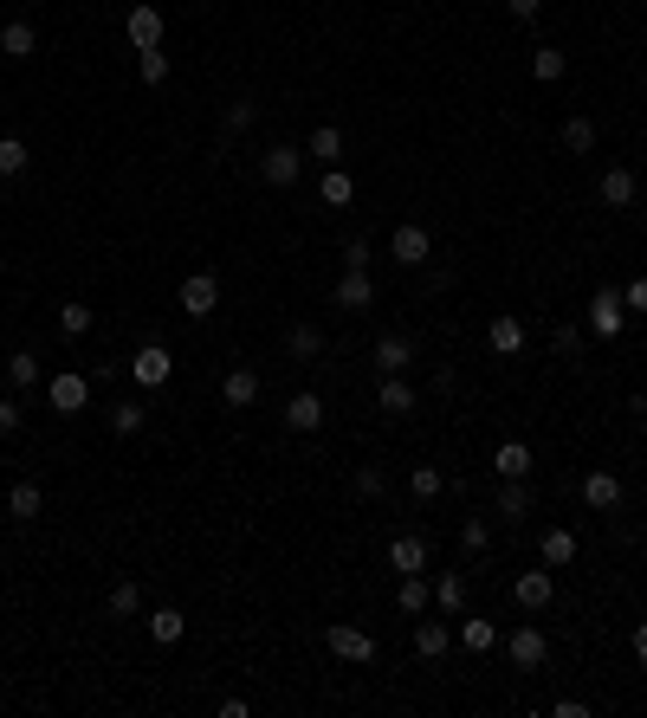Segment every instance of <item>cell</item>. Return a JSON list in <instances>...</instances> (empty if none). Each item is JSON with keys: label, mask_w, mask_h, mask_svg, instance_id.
Returning a JSON list of instances; mask_svg holds the SVG:
<instances>
[{"label": "cell", "mask_w": 647, "mask_h": 718, "mask_svg": "<svg viewBox=\"0 0 647 718\" xmlns=\"http://www.w3.org/2000/svg\"><path fill=\"white\" fill-rule=\"evenodd\" d=\"M259 175H266L272 188H292L298 175H305V149L298 143H272L266 156H259Z\"/></svg>", "instance_id": "1"}, {"label": "cell", "mask_w": 647, "mask_h": 718, "mask_svg": "<svg viewBox=\"0 0 647 718\" xmlns=\"http://www.w3.org/2000/svg\"><path fill=\"white\" fill-rule=\"evenodd\" d=\"M46 402L59 414H78L91 402V376H78V369H59V376H46Z\"/></svg>", "instance_id": "2"}, {"label": "cell", "mask_w": 647, "mask_h": 718, "mask_svg": "<svg viewBox=\"0 0 647 718\" xmlns=\"http://www.w3.org/2000/svg\"><path fill=\"white\" fill-rule=\"evenodd\" d=\"M428 253H434L428 227H421V220H402L395 240H389V259H395V266H428Z\"/></svg>", "instance_id": "3"}, {"label": "cell", "mask_w": 647, "mask_h": 718, "mask_svg": "<svg viewBox=\"0 0 647 718\" xmlns=\"http://www.w3.org/2000/svg\"><path fill=\"white\" fill-rule=\"evenodd\" d=\"M324 647H330L337 660H356V667H363V660H376V641H369L363 628H350V621H330V628H324Z\"/></svg>", "instance_id": "4"}, {"label": "cell", "mask_w": 647, "mask_h": 718, "mask_svg": "<svg viewBox=\"0 0 647 718\" xmlns=\"http://www.w3.org/2000/svg\"><path fill=\"white\" fill-rule=\"evenodd\" d=\"M123 33H130V46L136 52H149V46H162V39H169V20H162V7H130V20H123Z\"/></svg>", "instance_id": "5"}, {"label": "cell", "mask_w": 647, "mask_h": 718, "mask_svg": "<svg viewBox=\"0 0 647 718\" xmlns=\"http://www.w3.org/2000/svg\"><path fill=\"white\" fill-rule=\"evenodd\" d=\"M505 654H512V667H544V660H550V641H544V628H531V621H525V628H512V634H505Z\"/></svg>", "instance_id": "6"}, {"label": "cell", "mask_w": 647, "mask_h": 718, "mask_svg": "<svg viewBox=\"0 0 647 718\" xmlns=\"http://www.w3.org/2000/svg\"><path fill=\"white\" fill-rule=\"evenodd\" d=\"M169 369H175V356L162 350V343H143V350L130 356V376L143 382V389H169Z\"/></svg>", "instance_id": "7"}, {"label": "cell", "mask_w": 647, "mask_h": 718, "mask_svg": "<svg viewBox=\"0 0 647 718\" xmlns=\"http://www.w3.org/2000/svg\"><path fill=\"white\" fill-rule=\"evenodd\" d=\"M175 305H182L188 317H214V305H220V279H214V272H188Z\"/></svg>", "instance_id": "8"}, {"label": "cell", "mask_w": 647, "mask_h": 718, "mask_svg": "<svg viewBox=\"0 0 647 718\" xmlns=\"http://www.w3.org/2000/svg\"><path fill=\"white\" fill-rule=\"evenodd\" d=\"M622 324H628L622 292H615V285H602V292L589 298V330H596V337H622Z\"/></svg>", "instance_id": "9"}, {"label": "cell", "mask_w": 647, "mask_h": 718, "mask_svg": "<svg viewBox=\"0 0 647 718\" xmlns=\"http://www.w3.org/2000/svg\"><path fill=\"white\" fill-rule=\"evenodd\" d=\"M220 402H227V408H253L259 402V369L253 363H233L227 376H220Z\"/></svg>", "instance_id": "10"}, {"label": "cell", "mask_w": 647, "mask_h": 718, "mask_svg": "<svg viewBox=\"0 0 647 718\" xmlns=\"http://www.w3.org/2000/svg\"><path fill=\"white\" fill-rule=\"evenodd\" d=\"M550 596H557V576H550V570H525L512 583V602H518V609H531V615L550 609Z\"/></svg>", "instance_id": "11"}, {"label": "cell", "mask_w": 647, "mask_h": 718, "mask_svg": "<svg viewBox=\"0 0 647 718\" xmlns=\"http://www.w3.org/2000/svg\"><path fill=\"white\" fill-rule=\"evenodd\" d=\"M583 505H589V512H615V505H622V479H615L609 466L583 473Z\"/></svg>", "instance_id": "12"}, {"label": "cell", "mask_w": 647, "mask_h": 718, "mask_svg": "<svg viewBox=\"0 0 647 718\" xmlns=\"http://www.w3.org/2000/svg\"><path fill=\"white\" fill-rule=\"evenodd\" d=\"M285 427H292V434H318V427H324V395L298 389L292 402H285Z\"/></svg>", "instance_id": "13"}, {"label": "cell", "mask_w": 647, "mask_h": 718, "mask_svg": "<svg viewBox=\"0 0 647 718\" xmlns=\"http://www.w3.org/2000/svg\"><path fill=\"white\" fill-rule=\"evenodd\" d=\"M330 305H337V311H369V305H376V285H369V272H343L337 292H330Z\"/></svg>", "instance_id": "14"}, {"label": "cell", "mask_w": 647, "mask_h": 718, "mask_svg": "<svg viewBox=\"0 0 647 718\" xmlns=\"http://www.w3.org/2000/svg\"><path fill=\"white\" fill-rule=\"evenodd\" d=\"M408 363H415V337H402V330L376 337V369H382V376H402Z\"/></svg>", "instance_id": "15"}, {"label": "cell", "mask_w": 647, "mask_h": 718, "mask_svg": "<svg viewBox=\"0 0 647 718\" xmlns=\"http://www.w3.org/2000/svg\"><path fill=\"white\" fill-rule=\"evenodd\" d=\"M389 570H402V576H421V570H428V537L402 531V537L389 544Z\"/></svg>", "instance_id": "16"}, {"label": "cell", "mask_w": 647, "mask_h": 718, "mask_svg": "<svg viewBox=\"0 0 647 718\" xmlns=\"http://www.w3.org/2000/svg\"><path fill=\"white\" fill-rule=\"evenodd\" d=\"M39 512H46V492H39L33 479H13V486H7V518L13 524H33Z\"/></svg>", "instance_id": "17"}, {"label": "cell", "mask_w": 647, "mask_h": 718, "mask_svg": "<svg viewBox=\"0 0 647 718\" xmlns=\"http://www.w3.org/2000/svg\"><path fill=\"white\" fill-rule=\"evenodd\" d=\"M538 557H544V570H570V563H576V531H563V524H557V531H544L538 537Z\"/></svg>", "instance_id": "18"}, {"label": "cell", "mask_w": 647, "mask_h": 718, "mask_svg": "<svg viewBox=\"0 0 647 718\" xmlns=\"http://www.w3.org/2000/svg\"><path fill=\"white\" fill-rule=\"evenodd\" d=\"M0 52H7V59H33L39 52V26L33 20H7L0 26Z\"/></svg>", "instance_id": "19"}, {"label": "cell", "mask_w": 647, "mask_h": 718, "mask_svg": "<svg viewBox=\"0 0 647 718\" xmlns=\"http://www.w3.org/2000/svg\"><path fill=\"white\" fill-rule=\"evenodd\" d=\"M486 343H492L499 356H518V350H525V324H518L512 311H499V317L486 324Z\"/></svg>", "instance_id": "20"}, {"label": "cell", "mask_w": 647, "mask_h": 718, "mask_svg": "<svg viewBox=\"0 0 647 718\" xmlns=\"http://www.w3.org/2000/svg\"><path fill=\"white\" fill-rule=\"evenodd\" d=\"M305 156H311V162H324V169H337V156H343V130H337V123H318V130L305 136Z\"/></svg>", "instance_id": "21"}, {"label": "cell", "mask_w": 647, "mask_h": 718, "mask_svg": "<svg viewBox=\"0 0 647 718\" xmlns=\"http://www.w3.org/2000/svg\"><path fill=\"white\" fill-rule=\"evenodd\" d=\"M635 195H641L635 169H602V207H635Z\"/></svg>", "instance_id": "22"}, {"label": "cell", "mask_w": 647, "mask_h": 718, "mask_svg": "<svg viewBox=\"0 0 647 718\" xmlns=\"http://www.w3.org/2000/svg\"><path fill=\"white\" fill-rule=\"evenodd\" d=\"M492 473L499 479H531V447L525 440H505V447L492 453Z\"/></svg>", "instance_id": "23"}, {"label": "cell", "mask_w": 647, "mask_h": 718, "mask_svg": "<svg viewBox=\"0 0 647 718\" xmlns=\"http://www.w3.org/2000/svg\"><path fill=\"white\" fill-rule=\"evenodd\" d=\"M492 512H499V518H531V486H525V479H499Z\"/></svg>", "instance_id": "24"}, {"label": "cell", "mask_w": 647, "mask_h": 718, "mask_svg": "<svg viewBox=\"0 0 647 718\" xmlns=\"http://www.w3.org/2000/svg\"><path fill=\"white\" fill-rule=\"evenodd\" d=\"M447 647H453V628H447V621H415V654H421V660H440Z\"/></svg>", "instance_id": "25"}, {"label": "cell", "mask_w": 647, "mask_h": 718, "mask_svg": "<svg viewBox=\"0 0 647 718\" xmlns=\"http://www.w3.org/2000/svg\"><path fill=\"white\" fill-rule=\"evenodd\" d=\"M182 634H188V615L182 609H156V615H149V641H156V647H175Z\"/></svg>", "instance_id": "26"}, {"label": "cell", "mask_w": 647, "mask_h": 718, "mask_svg": "<svg viewBox=\"0 0 647 718\" xmlns=\"http://www.w3.org/2000/svg\"><path fill=\"white\" fill-rule=\"evenodd\" d=\"M434 609H440V615H460V609H466V576H460V570H447V576L434 583Z\"/></svg>", "instance_id": "27"}, {"label": "cell", "mask_w": 647, "mask_h": 718, "mask_svg": "<svg viewBox=\"0 0 647 718\" xmlns=\"http://www.w3.org/2000/svg\"><path fill=\"white\" fill-rule=\"evenodd\" d=\"M376 408H382V414H408V408H415V389H408L402 376H382V389H376Z\"/></svg>", "instance_id": "28"}, {"label": "cell", "mask_w": 647, "mask_h": 718, "mask_svg": "<svg viewBox=\"0 0 647 718\" xmlns=\"http://www.w3.org/2000/svg\"><path fill=\"white\" fill-rule=\"evenodd\" d=\"M460 647L466 654H492V647H499V628H492V621H460Z\"/></svg>", "instance_id": "29"}, {"label": "cell", "mask_w": 647, "mask_h": 718, "mask_svg": "<svg viewBox=\"0 0 647 718\" xmlns=\"http://www.w3.org/2000/svg\"><path fill=\"white\" fill-rule=\"evenodd\" d=\"M285 350H292L298 363H318V356H324V330H311V324H292V337H285Z\"/></svg>", "instance_id": "30"}, {"label": "cell", "mask_w": 647, "mask_h": 718, "mask_svg": "<svg viewBox=\"0 0 647 718\" xmlns=\"http://www.w3.org/2000/svg\"><path fill=\"white\" fill-rule=\"evenodd\" d=\"M563 72H570V59H563L557 46H538V52H531V78H538V85H557Z\"/></svg>", "instance_id": "31"}, {"label": "cell", "mask_w": 647, "mask_h": 718, "mask_svg": "<svg viewBox=\"0 0 647 718\" xmlns=\"http://www.w3.org/2000/svg\"><path fill=\"white\" fill-rule=\"evenodd\" d=\"M26 162H33V149H26L20 136H0V182H13V175H26Z\"/></svg>", "instance_id": "32"}, {"label": "cell", "mask_w": 647, "mask_h": 718, "mask_svg": "<svg viewBox=\"0 0 647 718\" xmlns=\"http://www.w3.org/2000/svg\"><path fill=\"white\" fill-rule=\"evenodd\" d=\"M395 602H402V615H428V570H421V576H402Z\"/></svg>", "instance_id": "33"}, {"label": "cell", "mask_w": 647, "mask_h": 718, "mask_svg": "<svg viewBox=\"0 0 647 718\" xmlns=\"http://www.w3.org/2000/svg\"><path fill=\"white\" fill-rule=\"evenodd\" d=\"M143 421H149V408H143V402H117V408H110V434H123V440L143 434Z\"/></svg>", "instance_id": "34"}, {"label": "cell", "mask_w": 647, "mask_h": 718, "mask_svg": "<svg viewBox=\"0 0 647 718\" xmlns=\"http://www.w3.org/2000/svg\"><path fill=\"white\" fill-rule=\"evenodd\" d=\"M408 492L428 505V499H440V492H447V473H440V466H415V473H408Z\"/></svg>", "instance_id": "35"}, {"label": "cell", "mask_w": 647, "mask_h": 718, "mask_svg": "<svg viewBox=\"0 0 647 718\" xmlns=\"http://www.w3.org/2000/svg\"><path fill=\"white\" fill-rule=\"evenodd\" d=\"M136 78H143V85H169V52H162V46L136 52Z\"/></svg>", "instance_id": "36"}, {"label": "cell", "mask_w": 647, "mask_h": 718, "mask_svg": "<svg viewBox=\"0 0 647 718\" xmlns=\"http://www.w3.org/2000/svg\"><path fill=\"white\" fill-rule=\"evenodd\" d=\"M91 324H98L91 305H59V337H91Z\"/></svg>", "instance_id": "37"}, {"label": "cell", "mask_w": 647, "mask_h": 718, "mask_svg": "<svg viewBox=\"0 0 647 718\" xmlns=\"http://www.w3.org/2000/svg\"><path fill=\"white\" fill-rule=\"evenodd\" d=\"M563 149L589 156V149H596V123H589V117H563Z\"/></svg>", "instance_id": "38"}, {"label": "cell", "mask_w": 647, "mask_h": 718, "mask_svg": "<svg viewBox=\"0 0 647 718\" xmlns=\"http://www.w3.org/2000/svg\"><path fill=\"white\" fill-rule=\"evenodd\" d=\"M356 201V182L343 169H324V207H350Z\"/></svg>", "instance_id": "39"}, {"label": "cell", "mask_w": 647, "mask_h": 718, "mask_svg": "<svg viewBox=\"0 0 647 718\" xmlns=\"http://www.w3.org/2000/svg\"><path fill=\"white\" fill-rule=\"evenodd\" d=\"M7 382H13V389H33V382H46V376H39V356L20 350V356L7 363Z\"/></svg>", "instance_id": "40"}, {"label": "cell", "mask_w": 647, "mask_h": 718, "mask_svg": "<svg viewBox=\"0 0 647 718\" xmlns=\"http://www.w3.org/2000/svg\"><path fill=\"white\" fill-rule=\"evenodd\" d=\"M253 117H259V104H253V98H233V104H227V136L253 130Z\"/></svg>", "instance_id": "41"}, {"label": "cell", "mask_w": 647, "mask_h": 718, "mask_svg": "<svg viewBox=\"0 0 647 718\" xmlns=\"http://www.w3.org/2000/svg\"><path fill=\"white\" fill-rule=\"evenodd\" d=\"M136 609H143V589H136V583H117V589H110V615H136Z\"/></svg>", "instance_id": "42"}, {"label": "cell", "mask_w": 647, "mask_h": 718, "mask_svg": "<svg viewBox=\"0 0 647 718\" xmlns=\"http://www.w3.org/2000/svg\"><path fill=\"white\" fill-rule=\"evenodd\" d=\"M460 544H466V550L479 557V550L492 544V524H486V518H466V524H460Z\"/></svg>", "instance_id": "43"}, {"label": "cell", "mask_w": 647, "mask_h": 718, "mask_svg": "<svg viewBox=\"0 0 647 718\" xmlns=\"http://www.w3.org/2000/svg\"><path fill=\"white\" fill-rule=\"evenodd\" d=\"M356 492H363V499H382V492H389L382 466H356Z\"/></svg>", "instance_id": "44"}, {"label": "cell", "mask_w": 647, "mask_h": 718, "mask_svg": "<svg viewBox=\"0 0 647 718\" xmlns=\"http://www.w3.org/2000/svg\"><path fill=\"white\" fill-rule=\"evenodd\" d=\"M363 266H369V240L350 233V240H343V272H363Z\"/></svg>", "instance_id": "45"}, {"label": "cell", "mask_w": 647, "mask_h": 718, "mask_svg": "<svg viewBox=\"0 0 647 718\" xmlns=\"http://www.w3.org/2000/svg\"><path fill=\"white\" fill-rule=\"evenodd\" d=\"M622 311L647 317V272H641V279H628V285H622Z\"/></svg>", "instance_id": "46"}, {"label": "cell", "mask_w": 647, "mask_h": 718, "mask_svg": "<svg viewBox=\"0 0 647 718\" xmlns=\"http://www.w3.org/2000/svg\"><path fill=\"white\" fill-rule=\"evenodd\" d=\"M20 421H26V408L7 395V402H0V440H13V434H20Z\"/></svg>", "instance_id": "47"}, {"label": "cell", "mask_w": 647, "mask_h": 718, "mask_svg": "<svg viewBox=\"0 0 647 718\" xmlns=\"http://www.w3.org/2000/svg\"><path fill=\"white\" fill-rule=\"evenodd\" d=\"M505 13H512V20H538L544 0H505Z\"/></svg>", "instance_id": "48"}, {"label": "cell", "mask_w": 647, "mask_h": 718, "mask_svg": "<svg viewBox=\"0 0 647 718\" xmlns=\"http://www.w3.org/2000/svg\"><path fill=\"white\" fill-rule=\"evenodd\" d=\"M576 343H583V330H576V324H563V330H557V350H563V356H576Z\"/></svg>", "instance_id": "49"}, {"label": "cell", "mask_w": 647, "mask_h": 718, "mask_svg": "<svg viewBox=\"0 0 647 718\" xmlns=\"http://www.w3.org/2000/svg\"><path fill=\"white\" fill-rule=\"evenodd\" d=\"M635 660H647V621L635 628Z\"/></svg>", "instance_id": "50"}, {"label": "cell", "mask_w": 647, "mask_h": 718, "mask_svg": "<svg viewBox=\"0 0 647 718\" xmlns=\"http://www.w3.org/2000/svg\"><path fill=\"white\" fill-rule=\"evenodd\" d=\"M0 466H7V460H0Z\"/></svg>", "instance_id": "51"}]
</instances>
